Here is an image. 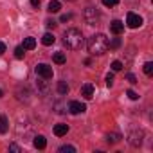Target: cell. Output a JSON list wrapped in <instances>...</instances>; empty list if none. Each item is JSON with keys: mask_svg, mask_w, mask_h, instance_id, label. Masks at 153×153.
I'll list each match as a JSON object with an SVG mask.
<instances>
[{"mask_svg": "<svg viewBox=\"0 0 153 153\" xmlns=\"http://www.w3.org/2000/svg\"><path fill=\"white\" fill-rule=\"evenodd\" d=\"M54 42H56V38H54L52 33H45V34L42 36V43H43V45H52Z\"/></svg>", "mask_w": 153, "mask_h": 153, "instance_id": "cell-13", "label": "cell"}, {"mask_svg": "<svg viewBox=\"0 0 153 153\" xmlns=\"http://www.w3.org/2000/svg\"><path fill=\"white\" fill-rule=\"evenodd\" d=\"M117 4H119V0H103V6H106V7H114Z\"/></svg>", "mask_w": 153, "mask_h": 153, "instance_id": "cell-24", "label": "cell"}, {"mask_svg": "<svg viewBox=\"0 0 153 153\" xmlns=\"http://www.w3.org/2000/svg\"><path fill=\"white\" fill-rule=\"evenodd\" d=\"M68 90H70V88H68V85H67L65 81H59V83H58V92H59V96H67Z\"/></svg>", "mask_w": 153, "mask_h": 153, "instance_id": "cell-18", "label": "cell"}, {"mask_svg": "<svg viewBox=\"0 0 153 153\" xmlns=\"http://www.w3.org/2000/svg\"><path fill=\"white\" fill-rule=\"evenodd\" d=\"M87 47H88V52H90V54L101 56V54H105V52L108 51V38H106L105 34L97 33V34H94L92 38H88Z\"/></svg>", "mask_w": 153, "mask_h": 153, "instance_id": "cell-1", "label": "cell"}, {"mask_svg": "<svg viewBox=\"0 0 153 153\" xmlns=\"http://www.w3.org/2000/svg\"><path fill=\"white\" fill-rule=\"evenodd\" d=\"M33 144H34V148L43 149V148L47 146V140H45V137H43V135H36V137H34V140H33Z\"/></svg>", "mask_w": 153, "mask_h": 153, "instance_id": "cell-12", "label": "cell"}, {"mask_svg": "<svg viewBox=\"0 0 153 153\" xmlns=\"http://www.w3.org/2000/svg\"><path fill=\"white\" fill-rule=\"evenodd\" d=\"M108 142H112V144H115V142H119L121 140V135L119 133H108Z\"/></svg>", "mask_w": 153, "mask_h": 153, "instance_id": "cell-21", "label": "cell"}, {"mask_svg": "<svg viewBox=\"0 0 153 153\" xmlns=\"http://www.w3.org/2000/svg\"><path fill=\"white\" fill-rule=\"evenodd\" d=\"M45 24H47V27H56V22L54 20H47Z\"/></svg>", "mask_w": 153, "mask_h": 153, "instance_id": "cell-32", "label": "cell"}, {"mask_svg": "<svg viewBox=\"0 0 153 153\" xmlns=\"http://www.w3.org/2000/svg\"><path fill=\"white\" fill-rule=\"evenodd\" d=\"M22 47H24L25 51H33V49L36 47V40L29 36V38H25V40H24V45H22Z\"/></svg>", "mask_w": 153, "mask_h": 153, "instance_id": "cell-14", "label": "cell"}, {"mask_svg": "<svg viewBox=\"0 0 153 153\" xmlns=\"http://www.w3.org/2000/svg\"><path fill=\"white\" fill-rule=\"evenodd\" d=\"M114 85V74H106V87Z\"/></svg>", "mask_w": 153, "mask_h": 153, "instance_id": "cell-27", "label": "cell"}, {"mask_svg": "<svg viewBox=\"0 0 153 153\" xmlns=\"http://www.w3.org/2000/svg\"><path fill=\"white\" fill-rule=\"evenodd\" d=\"M9 130V124H7V117L6 115H0V133H6Z\"/></svg>", "mask_w": 153, "mask_h": 153, "instance_id": "cell-16", "label": "cell"}, {"mask_svg": "<svg viewBox=\"0 0 153 153\" xmlns=\"http://www.w3.org/2000/svg\"><path fill=\"white\" fill-rule=\"evenodd\" d=\"M83 16H85V20H87V24H88V25H96V24L99 22V18H101L99 11H97L96 7H92V6H88V7L85 9Z\"/></svg>", "mask_w": 153, "mask_h": 153, "instance_id": "cell-3", "label": "cell"}, {"mask_svg": "<svg viewBox=\"0 0 153 153\" xmlns=\"http://www.w3.org/2000/svg\"><path fill=\"white\" fill-rule=\"evenodd\" d=\"M74 151H76V148L74 146H68V144L59 148V153H74Z\"/></svg>", "mask_w": 153, "mask_h": 153, "instance_id": "cell-23", "label": "cell"}, {"mask_svg": "<svg viewBox=\"0 0 153 153\" xmlns=\"http://www.w3.org/2000/svg\"><path fill=\"white\" fill-rule=\"evenodd\" d=\"M85 110H87V106H85L83 103H79V101H70V103H68V112L74 114V115H79V114H83Z\"/></svg>", "mask_w": 153, "mask_h": 153, "instance_id": "cell-6", "label": "cell"}, {"mask_svg": "<svg viewBox=\"0 0 153 153\" xmlns=\"http://www.w3.org/2000/svg\"><path fill=\"white\" fill-rule=\"evenodd\" d=\"M9 151H16V153H20L22 149H20V146H16V144H11V146H9Z\"/></svg>", "mask_w": 153, "mask_h": 153, "instance_id": "cell-29", "label": "cell"}, {"mask_svg": "<svg viewBox=\"0 0 153 153\" xmlns=\"http://www.w3.org/2000/svg\"><path fill=\"white\" fill-rule=\"evenodd\" d=\"M110 31H112L114 34H121V33L124 31V24L119 22V20H114V22L110 24Z\"/></svg>", "mask_w": 153, "mask_h": 153, "instance_id": "cell-10", "label": "cell"}, {"mask_svg": "<svg viewBox=\"0 0 153 153\" xmlns=\"http://www.w3.org/2000/svg\"><path fill=\"white\" fill-rule=\"evenodd\" d=\"M70 18H72V15H61V18H59V20H61V22H68Z\"/></svg>", "mask_w": 153, "mask_h": 153, "instance_id": "cell-30", "label": "cell"}, {"mask_svg": "<svg viewBox=\"0 0 153 153\" xmlns=\"http://www.w3.org/2000/svg\"><path fill=\"white\" fill-rule=\"evenodd\" d=\"M38 92H40L42 96H47V94L51 92V87H49V81H47L45 78H42V81H38Z\"/></svg>", "mask_w": 153, "mask_h": 153, "instance_id": "cell-9", "label": "cell"}, {"mask_svg": "<svg viewBox=\"0 0 153 153\" xmlns=\"http://www.w3.org/2000/svg\"><path fill=\"white\" fill-rule=\"evenodd\" d=\"M67 131H68V124H56L54 126V135L56 137H63V135H67Z\"/></svg>", "mask_w": 153, "mask_h": 153, "instance_id": "cell-11", "label": "cell"}, {"mask_svg": "<svg viewBox=\"0 0 153 153\" xmlns=\"http://www.w3.org/2000/svg\"><path fill=\"white\" fill-rule=\"evenodd\" d=\"M83 33L79 31V29H67L65 31V36H63V43L68 47V49H72V51H78V49H81L83 47Z\"/></svg>", "mask_w": 153, "mask_h": 153, "instance_id": "cell-2", "label": "cell"}, {"mask_svg": "<svg viewBox=\"0 0 153 153\" xmlns=\"http://www.w3.org/2000/svg\"><path fill=\"white\" fill-rule=\"evenodd\" d=\"M31 6L38 9V7H40V0H31Z\"/></svg>", "mask_w": 153, "mask_h": 153, "instance_id": "cell-31", "label": "cell"}, {"mask_svg": "<svg viewBox=\"0 0 153 153\" xmlns=\"http://www.w3.org/2000/svg\"><path fill=\"white\" fill-rule=\"evenodd\" d=\"M61 9V4L58 2V0H51L49 2V13H58Z\"/></svg>", "mask_w": 153, "mask_h": 153, "instance_id": "cell-15", "label": "cell"}, {"mask_svg": "<svg viewBox=\"0 0 153 153\" xmlns=\"http://www.w3.org/2000/svg\"><path fill=\"white\" fill-rule=\"evenodd\" d=\"M68 2H74V0H68Z\"/></svg>", "mask_w": 153, "mask_h": 153, "instance_id": "cell-35", "label": "cell"}, {"mask_svg": "<svg viewBox=\"0 0 153 153\" xmlns=\"http://www.w3.org/2000/svg\"><path fill=\"white\" fill-rule=\"evenodd\" d=\"M126 24H128L130 29H137V27L142 25V18H140L139 15H135V13H128V16H126Z\"/></svg>", "mask_w": 153, "mask_h": 153, "instance_id": "cell-5", "label": "cell"}, {"mask_svg": "<svg viewBox=\"0 0 153 153\" xmlns=\"http://www.w3.org/2000/svg\"><path fill=\"white\" fill-rule=\"evenodd\" d=\"M121 68H123V63H121V61H114V63H112V70H114V72H119Z\"/></svg>", "mask_w": 153, "mask_h": 153, "instance_id": "cell-25", "label": "cell"}, {"mask_svg": "<svg viewBox=\"0 0 153 153\" xmlns=\"http://www.w3.org/2000/svg\"><path fill=\"white\" fill-rule=\"evenodd\" d=\"M34 70H36V74L40 76V78H45V79L52 78V67H49L47 63H38Z\"/></svg>", "mask_w": 153, "mask_h": 153, "instance_id": "cell-4", "label": "cell"}, {"mask_svg": "<svg viewBox=\"0 0 153 153\" xmlns=\"http://www.w3.org/2000/svg\"><path fill=\"white\" fill-rule=\"evenodd\" d=\"M121 47V38H114L112 42H108V49H119Z\"/></svg>", "mask_w": 153, "mask_h": 153, "instance_id": "cell-20", "label": "cell"}, {"mask_svg": "<svg viewBox=\"0 0 153 153\" xmlns=\"http://www.w3.org/2000/svg\"><path fill=\"white\" fill-rule=\"evenodd\" d=\"M128 140H130V144L133 148H139L142 144V131H131L130 137H128Z\"/></svg>", "mask_w": 153, "mask_h": 153, "instance_id": "cell-7", "label": "cell"}, {"mask_svg": "<svg viewBox=\"0 0 153 153\" xmlns=\"http://www.w3.org/2000/svg\"><path fill=\"white\" fill-rule=\"evenodd\" d=\"M4 52H6V45H4V43H2V42H0V56H2V54H4Z\"/></svg>", "mask_w": 153, "mask_h": 153, "instance_id": "cell-33", "label": "cell"}, {"mask_svg": "<svg viewBox=\"0 0 153 153\" xmlns=\"http://www.w3.org/2000/svg\"><path fill=\"white\" fill-rule=\"evenodd\" d=\"M2 96H4V92H2V90H0V97H2Z\"/></svg>", "mask_w": 153, "mask_h": 153, "instance_id": "cell-34", "label": "cell"}, {"mask_svg": "<svg viewBox=\"0 0 153 153\" xmlns=\"http://www.w3.org/2000/svg\"><path fill=\"white\" fill-rule=\"evenodd\" d=\"M94 92H96V88H94L92 83H85V85L81 87V96H83L85 99H92V97H94Z\"/></svg>", "mask_w": 153, "mask_h": 153, "instance_id": "cell-8", "label": "cell"}, {"mask_svg": "<svg viewBox=\"0 0 153 153\" xmlns=\"http://www.w3.org/2000/svg\"><path fill=\"white\" fill-rule=\"evenodd\" d=\"M24 51H25V49H24L22 45H20V47H16V49H15V58H16V59H22V58H24V54H25Z\"/></svg>", "mask_w": 153, "mask_h": 153, "instance_id": "cell-22", "label": "cell"}, {"mask_svg": "<svg viewBox=\"0 0 153 153\" xmlns=\"http://www.w3.org/2000/svg\"><path fill=\"white\" fill-rule=\"evenodd\" d=\"M142 70H144L146 76H151V74H153V63H151V61H146L144 67H142Z\"/></svg>", "mask_w": 153, "mask_h": 153, "instance_id": "cell-19", "label": "cell"}, {"mask_svg": "<svg viewBox=\"0 0 153 153\" xmlns=\"http://www.w3.org/2000/svg\"><path fill=\"white\" fill-rule=\"evenodd\" d=\"M126 79H128V81H130L131 85H135V83H137V78H135L133 74H126Z\"/></svg>", "mask_w": 153, "mask_h": 153, "instance_id": "cell-28", "label": "cell"}, {"mask_svg": "<svg viewBox=\"0 0 153 153\" xmlns=\"http://www.w3.org/2000/svg\"><path fill=\"white\" fill-rule=\"evenodd\" d=\"M126 94H128V97H130V99H133V101H137V99H139V94H137V92H133V90H128Z\"/></svg>", "mask_w": 153, "mask_h": 153, "instance_id": "cell-26", "label": "cell"}, {"mask_svg": "<svg viewBox=\"0 0 153 153\" xmlns=\"http://www.w3.org/2000/svg\"><path fill=\"white\" fill-rule=\"evenodd\" d=\"M52 59H54V63H58V65H63V63L67 61V56H65V52H56Z\"/></svg>", "mask_w": 153, "mask_h": 153, "instance_id": "cell-17", "label": "cell"}]
</instances>
